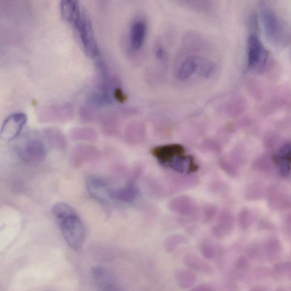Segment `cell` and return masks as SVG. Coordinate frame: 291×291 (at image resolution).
I'll use <instances>...</instances> for the list:
<instances>
[{
	"label": "cell",
	"mask_w": 291,
	"mask_h": 291,
	"mask_svg": "<svg viewBox=\"0 0 291 291\" xmlns=\"http://www.w3.org/2000/svg\"><path fill=\"white\" fill-rule=\"evenodd\" d=\"M53 213L67 245L73 251L81 250L85 241V230L79 216L64 203L55 204Z\"/></svg>",
	"instance_id": "obj_1"
},
{
	"label": "cell",
	"mask_w": 291,
	"mask_h": 291,
	"mask_svg": "<svg viewBox=\"0 0 291 291\" xmlns=\"http://www.w3.org/2000/svg\"><path fill=\"white\" fill-rule=\"evenodd\" d=\"M73 17L69 23L75 27L86 53L92 58H96L99 55V49L92 25L87 16L80 8Z\"/></svg>",
	"instance_id": "obj_2"
},
{
	"label": "cell",
	"mask_w": 291,
	"mask_h": 291,
	"mask_svg": "<svg viewBox=\"0 0 291 291\" xmlns=\"http://www.w3.org/2000/svg\"><path fill=\"white\" fill-rule=\"evenodd\" d=\"M17 153L21 161L25 164L37 166L44 162L47 149L42 140L34 138L22 143L17 148Z\"/></svg>",
	"instance_id": "obj_3"
},
{
	"label": "cell",
	"mask_w": 291,
	"mask_h": 291,
	"mask_svg": "<svg viewBox=\"0 0 291 291\" xmlns=\"http://www.w3.org/2000/svg\"><path fill=\"white\" fill-rule=\"evenodd\" d=\"M247 52L249 68L257 71L263 70L266 65L267 52L254 35H251L247 41Z\"/></svg>",
	"instance_id": "obj_4"
},
{
	"label": "cell",
	"mask_w": 291,
	"mask_h": 291,
	"mask_svg": "<svg viewBox=\"0 0 291 291\" xmlns=\"http://www.w3.org/2000/svg\"><path fill=\"white\" fill-rule=\"evenodd\" d=\"M27 116L24 113L17 112L9 116L4 121L0 132V138L5 141H11L20 136Z\"/></svg>",
	"instance_id": "obj_5"
},
{
	"label": "cell",
	"mask_w": 291,
	"mask_h": 291,
	"mask_svg": "<svg viewBox=\"0 0 291 291\" xmlns=\"http://www.w3.org/2000/svg\"><path fill=\"white\" fill-rule=\"evenodd\" d=\"M91 276L95 291H121L114 275L106 268H93Z\"/></svg>",
	"instance_id": "obj_6"
},
{
	"label": "cell",
	"mask_w": 291,
	"mask_h": 291,
	"mask_svg": "<svg viewBox=\"0 0 291 291\" xmlns=\"http://www.w3.org/2000/svg\"><path fill=\"white\" fill-rule=\"evenodd\" d=\"M86 188L90 196L98 201L106 203L113 198L112 190L107 182L101 178L91 176L86 181Z\"/></svg>",
	"instance_id": "obj_7"
},
{
	"label": "cell",
	"mask_w": 291,
	"mask_h": 291,
	"mask_svg": "<svg viewBox=\"0 0 291 291\" xmlns=\"http://www.w3.org/2000/svg\"><path fill=\"white\" fill-rule=\"evenodd\" d=\"M99 156V151L95 147L89 145L77 146L72 152V162L79 166L84 163L95 160Z\"/></svg>",
	"instance_id": "obj_8"
},
{
	"label": "cell",
	"mask_w": 291,
	"mask_h": 291,
	"mask_svg": "<svg viewBox=\"0 0 291 291\" xmlns=\"http://www.w3.org/2000/svg\"><path fill=\"white\" fill-rule=\"evenodd\" d=\"M147 32V25L144 21L138 20L133 24L130 31V45L134 50L141 49L144 43Z\"/></svg>",
	"instance_id": "obj_9"
},
{
	"label": "cell",
	"mask_w": 291,
	"mask_h": 291,
	"mask_svg": "<svg viewBox=\"0 0 291 291\" xmlns=\"http://www.w3.org/2000/svg\"><path fill=\"white\" fill-rule=\"evenodd\" d=\"M202 60V59L195 56H190L186 58L180 65L178 71V76L182 80L188 79L199 71Z\"/></svg>",
	"instance_id": "obj_10"
},
{
	"label": "cell",
	"mask_w": 291,
	"mask_h": 291,
	"mask_svg": "<svg viewBox=\"0 0 291 291\" xmlns=\"http://www.w3.org/2000/svg\"><path fill=\"white\" fill-rule=\"evenodd\" d=\"M183 262L185 266L191 270L205 273H210L212 272V268L210 265L194 254H185L183 257Z\"/></svg>",
	"instance_id": "obj_11"
},
{
	"label": "cell",
	"mask_w": 291,
	"mask_h": 291,
	"mask_svg": "<svg viewBox=\"0 0 291 291\" xmlns=\"http://www.w3.org/2000/svg\"><path fill=\"white\" fill-rule=\"evenodd\" d=\"M183 147L178 145H172L164 147H156L153 150V154L162 162L168 161L175 156L184 154Z\"/></svg>",
	"instance_id": "obj_12"
},
{
	"label": "cell",
	"mask_w": 291,
	"mask_h": 291,
	"mask_svg": "<svg viewBox=\"0 0 291 291\" xmlns=\"http://www.w3.org/2000/svg\"><path fill=\"white\" fill-rule=\"evenodd\" d=\"M282 251L281 243L276 238L269 239L264 244L263 253L270 262L277 261L281 257Z\"/></svg>",
	"instance_id": "obj_13"
},
{
	"label": "cell",
	"mask_w": 291,
	"mask_h": 291,
	"mask_svg": "<svg viewBox=\"0 0 291 291\" xmlns=\"http://www.w3.org/2000/svg\"><path fill=\"white\" fill-rule=\"evenodd\" d=\"M175 279L178 285L182 289L192 287L197 280L196 275L192 271L188 270L178 271L175 275Z\"/></svg>",
	"instance_id": "obj_14"
},
{
	"label": "cell",
	"mask_w": 291,
	"mask_h": 291,
	"mask_svg": "<svg viewBox=\"0 0 291 291\" xmlns=\"http://www.w3.org/2000/svg\"><path fill=\"white\" fill-rule=\"evenodd\" d=\"M249 260L245 255H241L234 262L233 273L237 279H244L246 273L250 270Z\"/></svg>",
	"instance_id": "obj_15"
},
{
	"label": "cell",
	"mask_w": 291,
	"mask_h": 291,
	"mask_svg": "<svg viewBox=\"0 0 291 291\" xmlns=\"http://www.w3.org/2000/svg\"><path fill=\"white\" fill-rule=\"evenodd\" d=\"M271 270L267 268L257 267L254 268L253 270H250L246 273V275L243 280L247 282H254L260 281L267 279L272 274Z\"/></svg>",
	"instance_id": "obj_16"
},
{
	"label": "cell",
	"mask_w": 291,
	"mask_h": 291,
	"mask_svg": "<svg viewBox=\"0 0 291 291\" xmlns=\"http://www.w3.org/2000/svg\"><path fill=\"white\" fill-rule=\"evenodd\" d=\"M49 144L57 149H64L66 145V141L61 134L51 132L45 134Z\"/></svg>",
	"instance_id": "obj_17"
},
{
	"label": "cell",
	"mask_w": 291,
	"mask_h": 291,
	"mask_svg": "<svg viewBox=\"0 0 291 291\" xmlns=\"http://www.w3.org/2000/svg\"><path fill=\"white\" fill-rule=\"evenodd\" d=\"M263 254L260 247L257 244H254L247 247L245 255L249 260L259 261L262 259Z\"/></svg>",
	"instance_id": "obj_18"
},
{
	"label": "cell",
	"mask_w": 291,
	"mask_h": 291,
	"mask_svg": "<svg viewBox=\"0 0 291 291\" xmlns=\"http://www.w3.org/2000/svg\"><path fill=\"white\" fill-rule=\"evenodd\" d=\"M273 273L278 276L287 277L291 280V262L277 263L273 267Z\"/></svg>",
	"instance_id": "obj_19"
},
{
	"label": "cell",
	"mask_w": 291,
	"mask_h": 291,
	"mask_svg": "<svg viewBox=\"0 0 291 291\" xmlns=\"http://www.w3.org/2000/svg\"><path fill=\"white\" fill-rule=\"evenodd\" d=\"M265 27L269 34L273 35L277 32L278 29L277 23L274 16L270 13H266L264 15Z\"/></svg>",
	"instance_id": "obj_20"
},
{
	"label": "cell",
	"mask_w": 291,
	"mask_h": 291,
	"mask_svg": "<svg viewBox=\"0 0 291 291\" xmlns=\"http://www.w3.org/2000/svg\"><path fill=\"white\" fill-rule=\"evenodd\" d=\"M215 66L214 64L207 61V60H202L201 66L199 69L200 75L204 77H209L214 72Z\"/></svg>",
	"instance_id": "obj_21"
},
{
	"label": "cell",
	"mask_w": 291,
	"mask_h": 291,
	"mask_svg": "<svg viewBox=\"0 0 291 291\" xmlns=\"http://www.w3.org/2000/svg\"><path fill=\"white\" fill-rule=\"evenodd\" d=\"M200 250L203 257L208 260H212L217 255L216 250L210 243H203Z\"/></svg>",
	"instance_id": "obj_22"
},
{
	"label": "cell",
	"mask_w": 291,
	"mask_h": 291,
	"mask_svg": "<svg viewBox=\"0 0 291 291\" xmlns=\"http://www.w3.org/2000/svg\"><path fill=\"white\" fill-rule=\"evenodd\" d=\"M184 241V239L181 237H174L169 239L166 241V244H165V250L167 252H172L175 250L178 245L181 244Z\"/></svg>",
	"instance_id": "obj_23"
},
{
	"label": "cell",
	"mask_w": 291,
	"mask_h": 291,
	"mask_svg": "<svg viewBox=\"0 0 291 291\" xmlns=\"http://www.w3.org/2000/svg\"><path fill=\"white\" fill-rule=\"evenodd\" d=\"M188 291H215V290L208 284H201L195 286Z\"/></svg>",
	"instance_id": "obj_24"
},
{
	"label": "cell",
	"mask_w": 291,
	"mask_h": 291,
	"mask_svg": "<svg viewBox=\"0 0 291 291\" xmlns=\"http://www.w3.org/2000/svg\"><path fill=\"white\" fill-rule=\"evenodd\" d=\"M156 58L158 60H163L165 57V51L162 47L159 46L155 50Z\"/></svg>",
	"instance_id": "obj_25"
},
{
	"label": "cell",
	"mask_w": 291,
	"mask_h": 291,
	"mask_svg": "<svg viewBox=\"0 0 291 291\" xmlns=\"http://www.w3.org/2000/svg\"><path fill=\"white\" fill-rule=\"evenodd\" d=\"M249 291H268L267 288L262 285H255L252 286Z\"/></svg>",
	"instance_id": "obj_26"
},
{
	"label": "cell",
	"mask_w": 291,
	"mask_h": 291,
	"mask_svg": "<svg viewBox=\"0 0 291 291\" xmlns=\"http://www.w3.org/2000/svg\"><path fill=\"white\" fill-rule=\"evenodd\" d=\"M276 291H286V290L283 288L280 287L276 289Z\"/></svg>",
	"instance_id": "obj_27"
}]
</instances>
